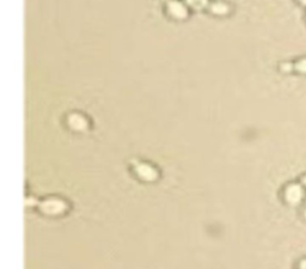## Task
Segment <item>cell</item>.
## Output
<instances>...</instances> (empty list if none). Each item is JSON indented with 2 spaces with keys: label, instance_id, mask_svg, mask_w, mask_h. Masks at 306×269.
Returning <instances> with one entry per match:
<instances>
[{
  "label": "cell",
  "instance_id": "1",
  "mask_svg": "<svg viewBox=\"0 0 306 269\" xmlns=\"http://www.w3.org/2000/svg\"><path fill=\"white\" fill-rule=\"evenodd\" d=\"M283 197L288 205L298 206L305 199V187L302 183H291L285 188Z\"/></svg>",
  "mask_w": 306,
  "mask_h": 269
},
{
  "label": "cell",
  "instance_id": "2",
  "mask_svg": "<svg viewBox=\"0 0 306 269\" xmlns=\"http://www.w3.org/2000/svg\"><path fill=\"white\" fill-rule=\"evenodd\" d=\"M167 9H169L170 15L174 16L175 18H178V20L186 18L187 15H188L187 7L184 6L182 2H180V1H170Z\"/></svg>",
  "mask_w": 306,
  "mask_h": 269
},
{
  "label": "cell",
  "instance_id": "3",
  "mask_svg": "<svg viewBox=\"0 0 306 269\" xmlns=\"http://www.w3.org/2000/svg\"><path fill=\"white\" fill-rule=\"evenodd\" d=\"M137 172L140 177L146 179V181H152V179L156 178L157 176L156 170L147 164H140L139 167L137 168Z\"/></svg>",
  "mask_w": 306,
  "mask_h": 269
},
{
  "label": "cell",
  "instance_id": "4",
  "mask_svg": "<svg viewBox=\"0 0 306 269\" xmlns=\"http://www.w3.org/2000/svg\"><path fill=\"white\" fill-rule=\"evenodd\" d=\"M43 209H45L47 213H53V214H58L60 213L65 209L64 203L60 202L58 200H50L47 201V202L43 203Z\"/></svg>",
  "mask_w": 306,
  "mask_h": 269
},
{
  "label": "cell",
  "instance_id": "5",
  "mask_svg": "<svg viewBox=\"0 0 306 269\" xmlns=\"http://www.w3.org/2000/svg\"><path fill=\"white\" fill-rule=\"evenodd\" d=\"M69 123L73 129H77V130L85 129L86 126H88V122H86V120L84 119L83 116L78 115V114H73V115L70 116Z\"/></svg>",
  "mask_w": 306,
  "mask_h": 269
},
{
  "label": "cell",
  "instance_id": "6",
  "mask_svg": "<svg viewBox=\"0 0 306 269\" xmlns=\"http://www.w3.org/2000/svg\"><path fill=\"white\" fill-rule=\"evenodd\" d=\"M212 11L216 15H225V13L229 12V6L223 2H215L212 5Z\"/></svg>",
  "mask_w": 306,
  "mask_h": 269
},
{
  "label": "cell",
  "instance_id": "7",
  "mask_svg": "<svg viewBox=\"0 0 306 269\" xmlns=\"http://www.w3.org/2000/svg\"><path fill=\"white\" fill-rule=\"evenodd\" d=\"M294 71H297L300 74L306 75V56L305 58L297 60V61L294 62Z\"/></svg>",
  "mask_w": 306,
  "mask_h": 269
},
{
  "label": "cell",
  "instance_id": "8",
  "mask_svg": "<svg viewBox=\"0 0 306 269\" xmlns=\"http://www.w3.org/2000/svg\"><path fill=\"white\" fill-rule=\"evenodd\" d=\"M187 2H188L191 7L197 10L202 9V7H205L206 5H207V0H187Z\"/></svg>",
  "mask_w": 306,
  "mask_h": 269
},
{
  "label": "cell",
  "instance_id": "9",
  "mask_svg": "<svg viewBox=\"0 0 306 269\" xmlns=\"http://www.w3.org/2000/svg\"><path fill=\"white\" fill-rule=\"evenodd\" d=\"M281 71L285 73L292 72V71H294V64H292V62H283V64H281Z\"/></svg>",
  "mask_w": 306,
  "mask_h": 269
},
{
  "label": "cell",
  "instance_id": "10",
  "mask_svg": "<svg viewBox=\"0 0 306 269\" xmlns=\"http://www.w3.org/2000/svg\"><path fill=\"white\" fill-rule=\"evenodd\" d=\"M298 268L299 269H306V259H303L298 265Z\"/></svg>",
  "mask_w": 306,
  "mask_h": 269
},
{
  "label": "cell",
  "instance_id": "11",
  "mask_svg": "<svg viewBox=\"0 0 306 269\" xmlns=\"http://www.w3.org/2000/svg\"><path fill=\"white\" fill-rule=\"evenodd\" d=\"M298 2H299L300 5H303V6L306 7V0H298Z\"/></svg>",
  "mask_w": 306,
  "mask_h": 269
},
{
  "label": "cell",
  "instance_id": "12",
  "mask_svg": "<svg viewBox=\"0 0 306 269\" xmlns=\"http://www.w3.org/2000/svg\"><path fill=\"white\" fill-rule=\"evenodd\" d=\"M302 184H303V186H304L305 188H306V175L304 176V177L302 178Z\"/></svg>",
  "mask_w": 306,
  "mask_h": 269
},
{
  "label": "cell",
  "instance_id": "13",
  "mask_svg": "<svg viewBox=\"0 0 306 269\" xmlns=\"http://www.w3.org/2000/svg\"><path fill=\"white\" fill-rule=\"evenodd\" d=\"M304 217H305V218H306V209H305V211H304Z\"/></svg>",
  "mask_w": 306,
  "mask_h": 269
}]
</instances>
